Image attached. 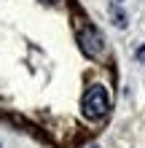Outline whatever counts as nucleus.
<instances>
[{
  "label": "nucleus",
  "mask_w": 145,
  "mask_h": 148,
  "mask_svg": "<svg viewBox=\"0 0 145 148\" xmlns=\"http://www.w3.org/2000/svg\"><path fill=\"white\" fill-rule=\"evenodd\" d=\"M78 46L86 57H99L102 49H105V40H102V32L97 27H91V24H83V27L78 30Z\"/></svg>",
  "instance_id": "obj_2"
},
{
  "label": "nucleus",
  "mask_w": 145,
  "mask_h": 148,
  "mask_svg": "<svg viewBox=\"0 0 145 148\" xmlns=\"http://www.w3.org/2000/svg\"><path fill=\"white\" fill-rule=\"evenodd\" d=\"M0 148H3V145H0Z\"/></svg>",
  "instance_id": "obj_5"
},
{
  "label": "nucleus",
  "mask_w": 145,
  "mask_h": 148,
  "mask_svg": "<svg viewBox=\"0 0 145 148\" xmlns=\"http://www.w3.org/2000/svg\"><path fill=\"white\" fill-rule=\"evenodd\" d=\"M43 3H59V0H43Z\"/></svg>",
  "instance_id": "obj_4"
},
{
  "label": "nucleus",
  "mask_w": 145,
  "mask_h": 148,
  "mask_svg": "<svg viewBox=\"0 0 145 148\" xmlns=\"http://www.w3.org/2000/svg\"><path fill=\"white\" fill-rule=\"evenodd\" d=\"M94 148H97V145H94Z\"/></svg>",
  "instance_id": "obj_6"
},
{
  "label": "nucleus",
  "mask_w": 145,
  "mask_h": 148,
  "mask_svg": "<svg viewBox=\"0 0 145 148\" xmlns=\"http://www.w3.org/2000/svg\"><path fill=\"white\" fill-rule=\"evenodd\" d=\"M137 59H140V62H145V46L137 49Z\"/></svg>",
  "instance_id": "obj_3"
},
{
  "label": "nucleus",
  "mask_w": 145,
  "mask_h": 148,
  "mask_svg": "<svg viewBox=\"0 0 145 148\" xmlns=\"http://www.w3.org/2000/svg\"><path fill=\"white\" fill-rule=\"evenodd\" d=\"M81 110H83V116H86V119H91V121H97V119H102V116H108V110H110V97H108V89H105L102 84L89 86V89L83 92Z\"/></svg>",
  "instance_id": "obj_1"
}]
</instances>
